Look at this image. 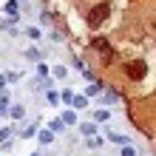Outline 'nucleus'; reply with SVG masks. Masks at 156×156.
I'll return each instance as SVG.
<instances>
[{"mask_svg": "<svg viewBox=\"0 0 156 156\" xmlns=\"http://www.w3.org/2000/svg\"><path fill=\"white\" fill-rule=\"evenodd\" d=\"M105 17H108V3H99V6H94V9H91L88 23H91V26H99V23L105 20Z\"/></svg>", "mask_w": 156, "mask_h": 156, "instance_id": "1", "label": "nucleus"}, {"mask_svg": "<svg viewBox=\"0 0 156 156\" xmlns=\"http://www.w3.org/2000/svg\"><path fill=\"white\" fill-rule=\"evenodd\" d=\"M125 74L131 77V80H142V77H145V62H142V60L128 62V66H125Z\"/></svg>", "mask_w": 156, "mask_h": 156, "instance_id": "2", "label": "nucleus"}, {"mask_svg": "<svg viewBox=\"0 0 156 156\" xmlns=\"http://www.w3.org/2000/svg\"><path fill=\"white\" fill-rule=\"evenodd\" d=\"M37 139H40V145H51L54 131H40V133H37Z\"/></svg>", "mask_w": 156, "mask_h": 156, "instance_id": "3", "label": "nucleus"}, {"mask_svg": "<svg viewBox=\"0 0 156 156\" xmlns=\"http://www.w3.org/2000/svg\"><path fill=\"white\" fill-rule=\"evenodd\" d=\"M85 145H88L91 151H97V148H102V139H99V136H88V139H85Z\"/></svg>", "mask_w": 156, "mask_h": 156, "instance_id": "4", "label": "nucleus"}, {"mask_svg": "<svg viewBox=\"0 0 156 156\" xmlns=\"http://www.w3.org/2000/svg\"><path fill=\"white\" fill-rule=\"evenodd\" d=\"M108 139H111V142H116V145H128V136H122V133H108Z\"/></svg>", "mask_w": 156, "mask_h": 156, "instance_id": "5", "label": "nucleus"}, {"mask_svg": "<svg viewBox=\"0 0 156 156\" xmlns=\"http://www.w3.org/2000/svg\"><path fill=\"white\" fill-rule=\"evenodd\" d=\"M94 48H99L102 54H111V48H108V43H105L102 37H97V40H94Z\"/></svg>", "mask_w": 156, "mask_h": 156, "instance_id": "6", "label": "nucleus"}, {"mask_svg": "<svg viewBox=\"0 0 156 156\" xmlns=\"http://www.w3.org/2000/svg\"><path fill=\"white\" fill-rule=\"evenodd\" d=\"M54 77H57V80H66V77H68L66 66H54Z\"/></svg>", "mask_w": 156, "mask_h": 156, "instance_id": "7", "label": "nucleus"}, {"mask_svg": "<svg viewBox=\"0 0 156 156\" xmlns=\"http://www.w3.org/2000/svg\"><path fill=\"white\" fill-rule=\"evenodd\" d=\"M82 133H85V136H94L97 133V125L94 122H85V125H82Z\"/></svg>", "mask_w": 156, "mask_h": 156, "instance_id": "8", "label": "nucleus"}, {"mask_svg": "<svg viewBox=\"0 0 156 156\" xmlns=\"http://www.w3.org/2000/svg\"><path fill=\"white\" fill-rule=\"evenodd\" d=\"M62 122H66V125H74V122H77L74 111H66V114H62Z\"/></svg>", "mask_w": 156, "mask_h": 156, "instance_id": "9", "label": "nucleus"}, {"mask_svg": "<svg viewBox=\"0 0 156 156\" xmlns=\"http://www.w3.org/2000/svg\"><path fill=\"white\" fill-rule=\"evenodd\" d=\"M23 114H26L23 105H14V108H12V116H14V119H23Z\"/></svg>", "mask_w": 156, "mask_h": 156, "instance_id": "10", "label": "nucleus"}, {"mask_svg": "<svg viewBox=\"0 0 156 156\" xmlns=\"http://www.w3.org/2000/svg\"><path fill=\"white\" fill-rule=\"evenodd\" d=\"M94 119H97V122H108V111H97Z\"/></svg>", "mask_w": 156, "mask_h": 156, "instance_id": "11", "label": "nucleus"}, {"mask_svg": "<svg viewBox=\"0 0 156 156\" xmlns=\"http://www.w3.org/2000/svg\"><path fill=\"white\" fill-rule=\"evenodd\" d=\"M62 102H68V105H74V91H66V94H62Z\"/></svg>", "mask_w": 156, "mask_h": 156, "instance_id": "12", "label": "nucleus"}, {"mask_svg": "<svg viewBox=\"0 0 156 156\" xmlns=\"http://www.w3.org/2000/svg\"><path fill=\"white\" fill-rule=\"evenodd\" d=\"M45 99H48V102H51V105H57V102H60V97H57V94H54V91H48V94H45Z\"/></svg>", "mask_w": 156, "mask_h": 156, "instance_id": "13", "label": "nucleus"}, {"mask_svg": "<svg viewBox=\"0 0 156 156\" xmlns=\"http://www.w3.org/2000/svg\"><path fill=\"white\" fill-rule=\"evenodd\" d=\"M34 133H37V128H34V125H29V128H23V136H34Z\"/></svg>", "mask_w": 156, "mask_h": 156, "instance_id": "14", "label": "nucleus"}, {"mask_svg": "<svg viewBox=\"0 0 156 156\" xmlns=\"http://www.w3.org/2000/svg\"><path fill=\"white\" fill-rule=\"evenodd\" d=\"M99 94V82H97V85H88V97H97Z\"/></svg>", "mask_w": 156, "mask_h": 156, "instance_id": "15", "label": "nucleus"}, {"mask_svg": "<svg viewBox=\"0 0 156 156\" xmlns=\"http://www.w3.org/2000/svg\"><path fill=\"white\" fill-rule=\"evenodd\" d=\"M29 60H40V51L37 48H29Z\"/></svg>", "mask_w": 156, "mask_h": 156, "instance_id": "16", "label": "nucleus"}, {"mask_svg": "<svg viewBox=\"0 0 156 156\" xmlns=\"http://www.w3.org/2000/svg\"><path fill=\"white\" fill-rule=\"evenodd\" d=\"M122 156H133V148H122Z\"/></svg>", "mask_w": 156, "mask_h": 156, "instance_id": "17", "label": "nucleus"}, {"mask_svg": "<svg viewBox=\"0 0 156 156\" xmlns=\"http://www.w3.org/2000/svg\"><path fill=\"white\" fill-rule=\"evenodd\" d=\"M34 156H37V153H34Z\"/></svg>", "mask_w": 156, "mask_h": 156, "instance_id": "18", "label": "nucleus"}]
</instances>
